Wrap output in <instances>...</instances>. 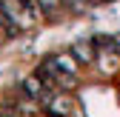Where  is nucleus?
Listing matches in <instances>:
<instances>
[{"mask_svg": "<svg viewBox=\"0 0 120 117\" xmlns=\"http://www.w3.org/2000/svg\"><path fill=\"white\" fill-rule=\"evenodd\" d=\"M71 57H74L77 63H94V60H97V46L89 43V40H80V43H74Z\"/></svg>", "mask_w": 120, "mask_h": 117, "instance_id": "f257e3e1", "label": "nucleus"}, {"mask_svg": "<svg viewBox=\"0 0 120 117\" xmlns=\"http://www.w3.org/2000/svg\"><path fill=\"white\" fill-rule=\"evenodd\" d=\"M46 63L52 69H57V71H63V74H77V60H74L71 54H54V57H49Z\"/></svg>", "mask_w": 120, "mask_h": 117, "instance_id": "f03ea898", "label": "nucleus"}, {"mask_svg": "<svg viewBox=\"0 0 120 117\" xmlns=\"http://www.w3.org/2000/svg\"><path fill=\"white\" fill-rule=\"evenodd\" d=\"M97 66L106 71V74H112V71H117V66H120V54H117V51H106V54H100V57H97Z\"/></svg>", "mask_w": 120, "mask_h": 117, "instance_id": "7ed1b4c3", "label": "nucleus"}, {"mask_svg": "<svg viewBox=\"0 0 120 117\" xmlns=\"http://www.w3.org/2000/svg\"><path fill=\"white\" fill-rule=\"evenodd\" d=\"M46 103H49V109H52V111H57V114H66V111L71 109L69 97H60V94H54V97H46Z\"/></svg>", "mask_w": 120, "mask_h": 117, "instance_id": "20e7f679", "label": "nucleus"}, {"mask_svg": "<svg viewBox=\"0 0 120 117\" xmlns=\"http://www.w3.org/2000/svg\"><path fill=\"white\" fill-rule=\"evenodd\" d=\"M23 89H26V94H32V97H43V86H40L37 77H29L23 83Z\"/></svg>", "mask_w": 120, "mask_h": 117, "instance_id": "39448f33", "label": "nucleus"}, {"mask_svg": "<svg viewBox=\"0 0 120 117\" xmlns=\"http://www.w3.org/2000/svg\"><path fill=\"white\" fill-rule=\"evenodd\" d=\"M37 6H40L43 14H54L60 9V0H37Z\"/></svg>", "mask_w": 120, "mask_h": 117, "instance_id": "423d86ee", "label": "nucleus"}, {"mask_svg": "<svg viewBox=\"0 0 120 117\" xmlns=\"http://www.w3.org/2000/svg\"><path fill=\"white\" fill-rule=\"evenodd\" d=\"M66 3H69V6H71L74 11H83V9H86L89 3H92V0H66Z\"/></svg>", "mask_w": 120, "mask_h": 117, "instance_id": "0eeeda50", "label": "nucleus"}]
</instances>
